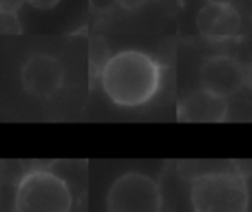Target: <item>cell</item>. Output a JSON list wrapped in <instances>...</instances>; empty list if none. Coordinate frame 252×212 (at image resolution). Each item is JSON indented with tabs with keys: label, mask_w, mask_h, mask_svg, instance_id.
I'll return each instance as SVG.
<instances>
[{
	"label": "cell",
	"mask_w": 252,
	"mask_h": 212,
	"mask_svg": "<svg viewBox=\"0 0 252 212\" xmlns=\"http://www.w3.org/2000/svg\"><path fill=\"white\" fill-rule=\"evenodd\" d=\"M226 98L199 88L183 97L178 104V121L182 122H221L226 119Z\"/></svg>",
	"instance_id": "cell-7"
},
{
	"label": "cell",
	"mask_w": 252,
	"mask_h": 212,
	"mask_svg": "<svg viewBox=\"0 0 252 212\" xmlns=\"http://www.w3.org/2000/svg\"><path fill=\"white\" fill-rule=\"evenodd\" d=\"M207 4H226V5H231L233 4V0H206Z\"/></svg>",
	"instance_id": "cell-12"
},
{
	"label": "cell",
	"mask_w": 252,
	"mask_h": 212,
	"mask_svg": "<svg viewBox=\"0 0 252 212\" xmlns=\"http://www.w3.org/2000/svg\"><path fill=\"white\" fill-rule=\"evenodd\" d=\"M189 205L192 212H249L251 184L237 167L211 169L189 181Z\"/></svg>",
	"instance_id": "cell-2"
},
{
	"label": "cell",
	"mask_w": 252,
	"mask_h": 212,
	"mask_svg": "<svg viewBox=\"0 0 252 212\" xmlns=\"http://www.w3.org/2000/svg\"><path fill=\"white\" fill-rule=\"evenodd\" d=\"M12 212H73L74 195L69 183L50 169H30L18 180Z\"/></svg>",
	"instance_id": "cell-3"
},
{
	"label": "cell",
	"mask_w": 252,
	"mask_h": 212,
	"mask_svg": "<svg viewBox=\"0 0 252 212\" xmlns=\"http://www.w3.org/2000/svg\"><path fill=\"white\" fill-rule=\"evenodd\" d=\"M166 198L154 176L126 171L112 180L104 197L105 212H164Z\"/></svg>",
	"instance_id": "cell-4"
},
{
	"label": "cell",
	"mask_w": 252,
	"mask_h": 212,
	"mask_svg": "<svg viewBox=\"0 0 252 212\" xmlns=\"http://www.w3.org/2000/svg\"><path fill=\"white\" fill-rule=\"evenodd\" d=\"M245 83H247L249 87H252V67L245 73Z\"/></svg>",
	"instance_id": "cell-13"
},
{
	"label": "cell",
	"mask_w": 252,
	"mask_h": 212,
	"mask_svg": "<svg viewBox=\"0 0 252 212\" xmlns=\"http://www.w3.org/2000/svg\"><path fill=\"white\" fill-rule=\"evenodd\" d=\"M23 2H26V0H0V12L2 14L16 16L19 7L23 5Z\"/></svg>",
	"instance_id": "cell-9"
},
{
	"label": "cell",
	"mask_w": 252,
	"mask_h": 212,
	"mask_svg": "<svg viewBox=\"0 0 252 212\" xmlns=\"http://www.w3.org/2000/svg\"><path fill=\"white\" fill-rule=\"evenodd\" d=\"M63 64L52 56L35 54L21 67V85L26 93L36 98H50L63 87Z\"/></svg>",
	"instance_id": "cell-5"
},
{
	"label": "cell",
	"mask_w": 252,
	"mask_h": 212,
	"mask_svg": "<svg viewBox=\"0 0 252 212\" xmlns=\"http://www.w3.org/2000/svg\"><path fill=\"white\" fill-rule=\"evenodd\" d=\"M242 19L233 5L206 4L197 14V28L200 35L214 42H224L238 33Z\"/></svg>",
	"instance_id": "cell-8"
},
{
	"label": "cell",
	"mask_w": 252,
	"mask_h": 212,
	"mask_svg": "<svg viewBox=\"0 0 252 212\" xmlns=\"http://www.w3.org/2000/svg\"><path fill=\"white\" fill-rule=\"evenodd\" d=\"M26 2L35 9H40V11H49V9L56 7L61 0H26Z\"/></svg>",
	"instance_id": "cell-11"
},
{
	"label": "cell",
	"mask_w": 252,
	"mask_h": 212,
	"mask_svg": "<svg viewBox=\"0 0 252 212\" xmlns=\"http://www.w3.org/2000/svg\"><path fill=\"white\" fill-rule=\"evenodd\" d=\"M147 2L149 0H114V4H118L119 7L126 9V11H135V9L145 5Z\"/></svg>",
	"instance_id": "cell-10"
},
{
	"label": "cell",
	"mask_w": 252,
	"mask_h": 212,
	"mask_svg": "<svg viewBox=\"0 0 252 212\" xmlns=\"http://www.w3.org/2000/svg\"><path fill=\"white\" fill-rule=\"evenodd\" d=\"M200 83L206 90L228 98L245 85V71L233 57L214 56L202 64Z\"/></svg>",
	"instance_id": "cell-6"
},
{
	"label": "cell",
	"mask_w": 252,
	"mask_h": 212,
	"mask_svg": "<svg viewBox=\"0 0 252 212\" xmlns=\"http://www.w3.org/2000/svg\"><path fill=\"white\" fill-rule=\"evenodd\" d=\"M161 81L159 66L138 50H123L109 57L102 67L100 83L111 102L121 107H138L156 95Z\"/></svg>",
	"instance_id": "cell-1"
}]
</instances>
